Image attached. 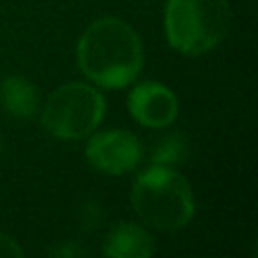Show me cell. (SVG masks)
Listing matches in <instances>:
<instances>
[{"mask_svg": "<svg viewBox=\"0 0 258 258\" xmlns=\"http://www.w3.org/2000/svg\"><path fill=\"white\" fill-rule=\"evenodd\" d=\"M143 41L129 23L116 16L93 21L77 43V66L102 89H125L143 71Z\"/></svg>", "mask_w": 258, "mask_h": 258, "instance_id": "obj_1", "label": "cell"}, {"mask_svg": "<svg viewBox=\"0 0 258 258\" xmlns=\"http://www.w3.org/2000/svg\"><path fill=\"white\" fill-rule=\"evenodd\" d=\"M132 206L145 224L159 231H179L195 215V195L188 179L172 165L152 163L132 186Z\"/></svg>", "mask_w": 258, "mask_h": 258, "instance_id": "obj_2", "label": "cell"}, {"mask_svg": "<svg viewBox=\"0 0 258 258\" xmlns=\"http://www.w3.org/2000/svg\"><path fill=\"white\" fill-rule=\"evenodd\" d=\"M229 21L227 0H168L165 5V36L186 57L213 50L227 34Z\"/></svg>", "mask_w": 258, "mask_h": 258, "instance_id": "obj_3", "label": "cell"}, {"mask_svg": "<svg viewBox=\"0 0 258 258\" xmlns=\"http://www.w3.org/2000/svg\"><path fill=\"white\" fill-rule=\"evenodd\" d=\"M107 111L104 95L84 82H68L48 95L41 111L45 132L59 141H82L100 127Z\"/></svg>", "mask_w": 258, "mask_h": 258, "instance_id": "obj_4", "label": "cell"}, {"mask_svg": "<svg viewBox=\"0 0 258 258\" xmlns=\"http://www.w3.org/2000/svg\"><path fill=\"white\" fill-rule=\"evenodd\" d=\"M84 154L93 170L109 177H120L141 165L143 145L127 129H107L91 134Z\"/></svg>", "mask_w": 258, "mask_h": 258, "instance_id": "obj_5", "label": "cell"}, {"mask_svg": "<svg viewBox=\"0 0 258 258\" xmlns=\"http://www.w3.org/2000/svg\"><path fill=\"white\" fill-rule=\"evenodd\" d=\"M127 109L138 125L168 129L179 116V100L174 91L161 82H143L129 91Z\"/></svg>", "mask_w": 258, "mask_h": 258, "instance_id": "obj_6", "label": "cell"}, {"mask_svg": "<svg viewBox=\"0 0 258 258\" xmlns=\"http://www.w3.org/2000/svg\"><path fill=\"white\" fill-rule=\"evenodd\" d=\"M156 251L154 238L138 224L120 222L107 233L102 254L109 258H147Z\"/></svg>", "mask_w": 258, "mask_h": 258, "instance_id": "obj_7", "label": "cell"}, {"mask_svg": "<svg viewBox=\"0 0 258 258\" xmlns=\"http://www.w3.org/2000/svg\"><path fill=\"white\" fill-rule=\"evenodd\" d=\"M0 107L16 120H30L39 111V91L27 77L9 75L0 82Z\"/></svg>", "mask_w": 258, "mask_h": 258, "instance_id": "obj_8", "label": "cell"}, {"mask_svg": "<svg viewBox=\"0 0 258 258\" xmlns=\"http://www.w3.org/2000/svg\"><path fill=\"white\" fill-rule=\"evenodd\" d=\"M188 154V141L181 132H172L165 138L156 143L154 152H152V161L163 165H177L186 159Z\"/></svg>", "mask_w": 258, "mask_h": 258, "instance_id": "obj_9", "label": "cell"}, {"mask_svg": "<svg viewBox=\"0 0 258 258\" xmlns=\"http://www.w3.org/2000/svg\"><path fill=\"white\" fill-rule=\"evenodd\" d=\"M21 256H23L21 245L14 238L0 233V258H21Z\"/></svg>", "mask_w": 258, "mask_h": 258, "instance_id": "obj_10", "label": "cell"}, {"mask_svg": "<svg viewBox=\"0 0 258 258\" xmlns=\"http://www.w3.org/2000/svg\"><path fill=\"white\" fill-rule=\"evenodd\" d=\"M0 150H3V138H0Z\"/></svg>", "mask_w": 258, "mask_h": 258, "instance_id": "obj_11", "label": "cell"}]
</instances>
